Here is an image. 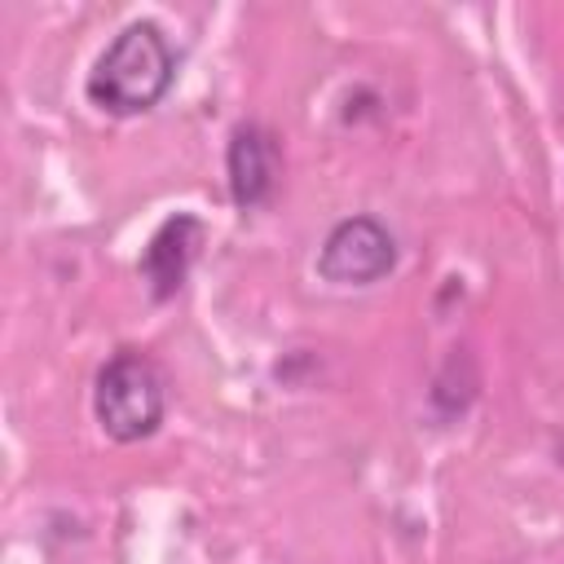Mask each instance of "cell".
Segmentation results:
<instances>
[{
	"instance_id": "cell-4",
	"label": "cell",
	"mask_w": 564,
	"mask_h": 564,
	"mask_svg": "<svg viewBox=\"0 0 564 564\" xmlns=\"http://www.w3.org/2000/svg\"><path fill=\"white\" fill-rule=\"evenodd\" d=\"M225 172H229V194H234L238 212L264 207L273 185H278V141H273V132L260 128V123H238L229 132Z\"/></svg>"
},
{
	"instance_id": "cell-5",
	"label": "cell",
	"mask_w": 564,
	"mask_h": 564,
	"mask_svg": "<svg viewBox=\"0 0 564 564\" xmlns=\"http://www.w3.org/2000/svg\"><path fill=\"white\" fill-rule=\"evenodd\" d=\"M198 247H203V220L189 216V212L167 216V220L154 229V238L145 242L141 260H137V269H141V278L150 282V295H154V300H172V295L181 291V282H185V273H189Z\"/></svg>"
},
{
	"instance_id": "cell-2",
	"label": "cell",
	"mask_w": 564,
	"mask_h": 564,
	"mask_svg": "<svg viewBox=\"0 0 564 564\" xmlns=\"http://www.w3.org/2000/svg\"><path fill=\"white\" fill-rule=\"evenodd\" d=\"M93 414H97V427L119 445H137L154 436L167 414V379L159 361L137 348H119L97 370Z\"/></svg>"
},
{
	"instance_id": "cell-3",
	"label": "cell",
	"mask_w": 564,
	"mask_h": 564,
	"mask_svg": "<svg viewBox=\"0 0 564 564\" xmlns=\"http://www.w3.org/2000/svg\"><path fill=\"white\" fill-rule=\"evenodd\" d=\"M397 238L375 216L339 220L317 247V278L330 286H375L397 269Z\"/></svg>"
},
{
	"instance_id": "cell-1",
	"label": "cell",
	"mask_w": 564,
	"mask_h": 564,
	"mask_svg": "<svg viewBox=\"0 0 564 564\" xmlns=\"http://www.w3.org/2000/svg\"><path fill=\"white\" fill-rule=\"evenodd\" d=\"M176 84V48L154 22H128L93 62L84 93L97 110L132 119L154 110Z\"/></svg>"
}]
</instances>
